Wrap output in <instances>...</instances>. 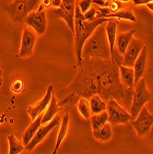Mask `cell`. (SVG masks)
<instances>
[{
    "instance_id": "1",
    "label": "cell",
    "mask_w": 153,
    "mask_h": 154,
    "mask_svg": "<svg viewBox=\"0 0 153 154\" xmlns=\"http://www.w3.org/2000/svg\"><path fill=\"white\" fill-rule=\"evenodd\" d=\"M134 89L123 84L119 65L115 60L102 58L83 59L73 81L62 89L57 97L73 93L78 97L90 99L93 94H99L105 102L115 99L126 109H130Z\"/></svg>"
},
{
    "instance_id": "2",
    "label": "cell",
    "mask_w": 153,
    "mask_h": 154,
    "mask_svg": "<svg viewBox=\"0 0 153 154\" xmlns=\"http://www.w3.org/2000/svg\"><path fill=\"white\" fill-rule=\"evenodd\" d=\"M110 19L106 18H96L92 20H88L85 19L83 14L78 8V4L75 8V23H74V49L77 59L78 67L82 63V49L83 45L86 43L89 37L93 33L95 29L100 24L107 22Z\"/></svg>"
},
{
    "instance_id": "3",
    "label": "cell",
    "mask_w": 153,
    "mask_h": 154,
    "mask_svg": "<svg viewBox=\"0 0 153 154\" xmlns=\"http://www.w3.org/2000/svg\"><path fill=\"white\" fill-rule=\"evenodd\" d=\"M111 59V51L105 31V22L96 28L82 49V59Z\"/></svg>"
},
{
    "instance_id": "4",
    "label": "cell",
    "mask_w": 153,
    "mask_h": 154,
    "mask_svg": "<svg viewBox=\"0 0 153 154\" xmlns=\"http://www.w3.org/2000/svg\"><path fill=\"white\" fill-rule=\"evenodd\" d=\"M41 0H14L3 8L14 23L20 24L31 12L38 9Z\"/></svg>"
},
{
    "instance_id": "5",
    "label": "cell",
    "mask_w": 153,
    "mask_h": 154,
    "mask_svg": "<svg viewBox=\"0 0 153 154\" xmlns=\"http://www.w3.org/2000/svg\"><path fill=\"white\" fill-rule=\"evenodd\" d=\"M151 99H152V93L147 88L146 79L142 78L136 83V85H135L134 91H133L132 103L129 111L132 120L136 119L140 110L146 105L147 103L151 101Z\"/></svg>"
},
{
    "instance_id": "6",
    "label": "cell",
    "mask_w": 153,
    "mask_h": 154,
    "mask_svg": "<svg viewBox=\"0 0 153 154\" xmlns=\"http://www.w3.org/2000/svg\"><path fill=\"white\" fill-rule=\"evenodd\" d=\"M106 111L108 113V122L112 125H127L132 120L127 109L122 106L115 99H110L107 102Z\"/></svg>"
},
{
    "instance_id": "7",
    "label": "cell",
    "mask_w": 153,
    "mask_h": 154,
    "mask_svg": "<svg viewBox=\"0 0 153 154\" xmlns=\"http://www.w3.org/2000/svg\"><path fill=\"white\" fill-rule=\"evenodd\" d=\"M78 0H62L61 6L52 11L53 15L57 18L62 19L66 21L71 32L74 34V23H75V8Z\"/></svg>"
},
{
    "instance_id": "8",
    "label": "cell",
    "mask_w": 153,
    "mask_h": 154,
    "mask_svg": "<svg viewBox=\"0 0 153 154\" xmlns=\"http://www.w3.org/2000/svg\"><path fill=\"white\" fill-rule=\"evenodd\" d=\"M132 125L138 137H144L149 134L153 127V115L149 113L146 106L140 110L136 119L132 120Z\"/></svg>"
},
{
    "instance_id": "9",
    "label": "cell",
    "mask_w": 153,
    "mask_h": 154,
    "mask_svg": "<svg viewBox=\"0 0 153 154\" xmlns=\"http://www.w3.org/2000/svg\"><path fill=\"white\" fill-rule=\"evenodd\" d=\"M144 46H145V45L142 40L133 37L126 50V52H124V54L122 55L121 65L133 67L137 57L139 55V54L142 51Z\"/></svg>"
},
{
    "instance_id": "10",
    "label": "cell",
    "mask_w": 153,
    "mask_h": 154,
    "mask_svg": "<svg viewBox=\"0 0 153 154\" xmlns=\"http://www.w3.org/2000/svg\"><path fill=\"white\" fill-rule=\"evenodd\" d=\"M25 23L32 28L39 35H43L45 33L47 29V19L46 12L43 11H32L28 15L25 19Z\"/></svg>"
},
{
    "instance_id": "11",
    "label": "cell",
    "mask_w": 153,
    "mask_h": 154,
    "mask_svg": "<svg viewBox=\"0 0 153 154\" xmlns=\"http://www.w3.org/2000/svg\"><path fill=\"white\" fill-rule=\"evenodd\" d=\"M59 124H61V118L58 116H55L46 125H44V127H40V128L37 130L36 134L30 141V143L25 147V149L28 151H32L34 148L46 137V136L51 132V130L54 128L57 127V125H58Z\"/></svg>"
},
{
    "instance_id": "12",
    "label": "cell",
    "mask_w": 153,
    "mask_h": 154,
    "mask_svg": "<svg viewBox=\"0 0 153 154\" xmlns=\"http://www.w3.org/2000/svg\"><path fill=\"white\" fill-rule=\"evenodd\" d=\"M36 43V35L29 27H26L22 32L21 45L19 53L20 57H29L32 54Z\"/></svg>"
},
{
    "instance_id": "13",
    "label": "cell",
    "mask_w": 153,
    "mask_h": 154,
    "mask_svg": "<svg viewBox=\"0 0 153 154\" xmlns=\"http://www.w3.org/2000/svg\"><path fill=\"white\" fill-rule=\"evenodd\" d=\"M54 87L53 85H50L48 88H47V92L46 94L44 95V97L41 99L35 106H32L30 105L28 107V114L30 115V116L32 117V120H34L38 116H40L43 112L47 108V106L49 105L50 103V101L52 99V95L54 93Z\"/></svg>"
},
{
    "instance_id": "14",
    "label": "cell",
    "mask_w": 153,
    "mask_h": 154,
    "mask_svg": "<svg viewBox=\"0 0 153 154\" xmlns=\"http://www.w3.org/2000/svg\"><path fill=\"white\" fill-rule=\"evenodd\" d=\"M147 61H148V47L145 45L133 66L134 72H135V85H136V83L140 80V79L144 78L147 69Z\"/></svg>"
},
{
    "instance_id": "15",
    "label": "cell",
    "mask_w": 153,
    "mask_h": 154,
    "mask_svg": "<svg viewBox=\"0 0 153 154\" xmlns=\"http://www.w3.org/2000/svg\"><path fill=\"white\" fill-rule=\"evenodd\" d=\"M117 26L118 22L114 20L113 19H110L107 22H105V31L107 34L108 43L110 45L111 51V58H112L114 51L115 49V43H116V36H117Z\"/></svg>"
},
{
    "instance_id": "16",
    "label": "cell",
    "mask_w": 153,
    "mask_h": 154,
    "mask_svg": "<svg viewBox=\"0 0 153 154\" xmlns=\"http://www.w3.org/2000/svg\"><path fill=\"white\" fill-rule=\"evenodd\" d=\"M136 30H131L128 32H120L116 36V43H115V49L120 54H124V53L126 52L129 43L131 42L133 35L136 33Z\"/></svg>"
},
{
    "instance_id": "17",
    "label": "cell",
    "mask_w": 153,
    "mask_h": 154,
    "mask_svg": "<svg viewBox=\"0 0 153 154\" xmlns=\"http://www.w3.org/2000/svg\"><path fill=\"white\" fill-rule=\"evenodd\" d=\"M119 73L123 84L127 88H135V72L132 66H126L119 64Z\"/></svg>"
},
{
    "instance_id": "18",
    "label": "cell",
    "mask_w": 153,
    "mask_h": 154,
    "mask_svg": "<svg viewBox=\"0 0 153 154\" xmlns=\"http://www.w3.org/2000/svg\"><path fill=\"white\" fill-rule=\"evenodd\" d=\"M44 115H40L38 116L33 122L31 124V125L27 128V130L25 131V133L22 136V143L25 145V147L30 143V141L32 139V137H34V135L36 134L37 130L40 128L41 125V119H43Z\"/></svg>"
},
{
    "instance_id": "19",
    "label": "cell",
    "mask_w": 153,
    "mask_h": 154,
    "mask_svg": "<svg viewBox=\"0 0 153 154\" xmlns=\"http://www.w3.org/2000/svg\"><path fill=\"white\" fill-rule=\"evenodd\" d=\"M113 125H111L109 122L106 123L104 125L99 129L97 130H93L92 131V136L95 139L102 142H106L109 141L111 138L114 136V132H113Z\"/></svg>"
},
{
    "instance_id": "20",
    "label": "cell",
    "mask_w": 153,
    "mask_h": 154,
    "mask_svg": "<svg viewBox=\"0 0 153 154\" xmlns=\"http://www.w3.org/2000/svg\"><path fill=\"white\" fill-rule=\"evenodd\" d=\"M69 121H70V116H69V113L66 112V115L64 116L63 119H62V122H61V125H60V129L58 131V134H57V145H55V148H54V150L53 152V154H57V150L58 149L60 148V145L62 144L64 138L67 133V130H68V125H69Z\"/></svg>"
},
{
    "instance_id": "21",
    "label": "cell",
    "mask_w": 153,
    "mask_h": 154,
    "mask_svg": "<svg viewBox=\"0 0 153 154\" xmlns=\"http://www.w3.org/2000/svg\"><path fill=\"white\" fill-rule=\"evenodd\" d=\"M59 109H60L59 105L57 103V98H55L54 92L52 95V99L50 101V103L47 106V110L45 111V113L44 114V116H43V119H41V125L49 123L55 116L57 115Z\"/></svg>"
},
{
    "instance_id": "22",
    "label": "cell",
    "mask_w": 153,
    "mask_h": 154,
    "mask_svg": "<svg viewBox=\"0 0 153 154\" xmlns=\"http://www.w3.org/2000/svg\"><path fill=\"white\" fill-rule=\"evenodd\" d=\"M90 111L92 114H99L106 110L107 102H105L99 94H93L89 99Z\"/></svg>"
},
{
    "instance_id": "23",
    "label": "cell",
    "mask_w": 153,
    "mask_h": 154,
    "mask_svg": "<svg viewBox=\"0 0 153 154\" xmlns=\"http://www.w3.org/2000/svg\"><path fill=\"white\" fill-rule=\"evenodd\" d=\"M106 19H119L132 22H136V18L130 8H121L115 13H110L109 15L106 16Z\"/></svg>"
},
{
    "instance_id": "24",
    "label": "cell",
    "mask_w": 153,
    "mask_h": 154,
    "mask_svg": "<svg viewBox=\"0 0 153 154\" xmlns=\"http://www.w3.org/2000/svg\"><path fill=\"white\" fill-rule=\"evenodd\" d=\"M91 123V128L92 130H97L101 128L103 125L108 123V113L107 111H103L99 114H93L90 119Z\"/></svg>"
},
{
    "instance_id": "25",
    "label": "cell",
    "mask_w": 153,
    "mask_h": 154,
    "mask_svg": "<svg viewBox=\"0 0 153 154\" xmlns=\"http://www.w3.org/2000/svg\"><path fill=\"white\" fill-rule=\"evenodd\" d=\"M8 139L9 144V154H19L23 149H25V145L20 140H18L13 134H10L8 137Z\"/></svg>"
},
{
    "instance_id": "26",
    "label": "cell",
    "mask_w": 153,
    "mask_h": 154,
    "mask_svg": "<svg viewBox=\"0 0 153 154\" xmlns=\"http://www.w3.org/2000/svg\"><path fill=\"white\" fill-rule=\"evenodd\" d=\"M77 108L80 113V115L85 119H89L90 117L91 111H90V103L88 99H86L84 97H80L77 103Z\"/></svg>"
},
{
    "instance_id": "27",
    "label": "cell",
    "mask_w": 153,
    "mask_h": 154,
    "mask_svg": "<svg viewBox=\"0 0 153 154\" xmlns=\"http://www.w3.org/2000/svg\"><path fill=\"white\" fill-rule=\"evenodd\" d=\"M24 88V81L21 79H15L13 80L12 84H11V91L14 93H20V91H23Z\"/></svg>"
},
{
    "instance_id": "28",
    "label": "cell",
    "mask_w": 153,
    "mask_h": 154,
    "mask_svg": "<svg viewBox=\"0 0 153 154\" xmlns=\"http://www.w3.org/2000/svg\"><path fill=\"white\" fill-rule=\"evenodd\" d=\"M118 0H106V7L110 9L111 13H115L121 9V5Z\"/></svg>"
},
{
    "instance_id": "29",
    "label": "cell",
    "mask_w": 153,
    "mask_h": 154,
    "mask_svg": "<svg viewBox=\"0 0 153 154\" xmlns=\"http://www.w3.org/2000/svg\"><path fill=\"white\" fill-rule=\"evenodd\" d=\"M91 4H92V0H79L78 2V6L83 14L87 12L90 8Z\"/></svg>"
},
{
    "instance_id": "30",
    "label": "cell",
    "mask_w": 153,
    "mask_h": 154,
    "mask_svg": "<svg viewBox=\"0 0 153 154\" xmlns=\"http://www.w3.org/2000/svg\"><path fill=\"white\" fill-rule=\"evenodd\" d=\"M84 17L88 20H92L97 18V9L93 7H90V8L84 13Z\"/></svg>"
},
{
    "instance_id": "31",
    "label": "cell",
    "mask_w": 153,
    "mask_h": 154,
    "mask_svg": "<svg viewBox=\"0 0 153 154\" xmlns=\"http://www.w3.org/2000/svg\"><path fill=\"white\" fill-rule=\"evenodd\" d=\"M50 7H52V1L51 0H41L40 6L38 8V11H43L45 10L46 8H49Z\"/></svg>"
},
{
    "instance_id": "32",
    "label": "cell",
    "mask_w": 153,
    "mask_h": 154,
    "mask_svg": "<svg viewBox=\"0 0 153 154\" xmlns=\"http://www.w3.org/2000/svg\"><path fill=\"white\" fill-rule=\"evenodd\" d=\"M135 6H141V5H147L150 2H153V0H132Z\"/></svg>"
},
{
    "instance_id": "33",
    "label": "cell",
    "mask_w": 153,
    "mask_h": 154,
    "mask_svg": "<svg viewBox=\"0 0 153 154\" xmlns=\"http://www.w3.org/2000/svg\"><path fill=\"white\" fill-rule=\"evenodd\" d=\"M92 4L98 7H106V0H92Z\"/></svg>"
},
{
    "instance_id": "34",
    "label": "cell",
    "mask_w": 153,
    "mask_h": 154,
    "mask_svg": "<svg viewBox=\"0 0 153 154\" xmlns=\"http://www.w3.org/2000/svg\"><path fill=\"white\" fill-rule=\"evenodd\" d=\"M51 1H52V6L57 8H59L62 3V0H51Z\"/></svg>"
},
{
    "instance_id": "35",
    "label": "cell",
    "mask_w": 153,
    "mask_h": 154,
    "mask_svg": "<svg viewBox=\"0 0 153 154\" xmlns=\"http://www.w3.org/2000/svg\"><path fill=\"white\" fill-rule=\"evenodd\" d=\"M2 77H3V71H2V70H0V88H1L2 83H3V79H2Z\"/></svg>"
},
{
    "instance_id": "36",
    "label": "cell",
    "mask_w": 153,
    "mask_h": 154,
    "mask_svg": "<svg viewBox=\"0 0 153 154\" xmlns=\"http://www.w3.org/2000/svg\"><path fill=\"white\" fill-rule=\"evenodd\" d=\"M146 6H147V7H148V8L150 10H152V11H153V2H150V3H148V4H147Z\"/></svg>"
},
{
    "instance_id": "37",
    "label": "cell",
    "mask_w": 153,
    "mask_h": 154,
    "mask_svg": "<svg viewBox=\"0 0 153 154\" xmlns=\"http://www.w3.org/2000/svg\"><path fill=\"white\" fill-rule=\"evenodd\" d=\"M118 1H120V2H128V1H130V0H118Z\"/></svg>"
}]
</instances>
